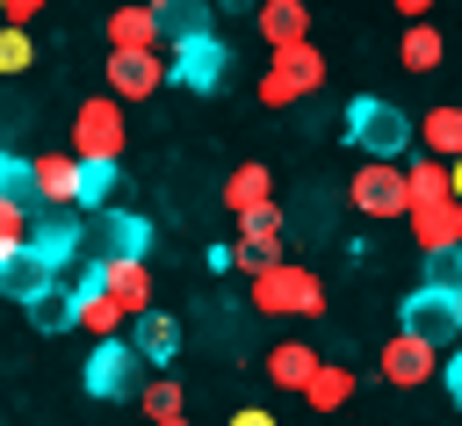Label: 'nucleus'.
<instances>
[{
    "instance_id": "1",
    "label": "nucleus",
    "mask_w": 462,
    "mask_h": 426,
    "mask_svg": "<svg viewBox=\"0 0 462 426\" xmlns=\"http://www.w3.org/2000/svg\"><path fill=\"white\" fill-rule=\"evenodd\" d=\"M253 310L260 318H325V282L296 260H267V267H253Z\"/></svg>"
},
{
    "instance_id": "2",
    "label": "nucleus",
    "mask_w": 462,
    "mask_h": 426,
    "mask_svg": "<svg viewBox=\"0 0 462 426\" xmlns=\"http://www.w3.org/2000/svg\"><path fill=\"white\" fill-rule=\"evenodd\" d=\"M346 144L361 152V159H404L411 152V116L397 108V101H375V94H361V101H346Z\"/></svg>"
},
{
    "instance_id": "3",
    "label": "nucleus",
    "mask_w": 462,
    "mask_h": 426,
    "mask_svg": "<svg viewBox=\"0 0 462 426\" xmlns=\"http://www.w3.org/2000/svg\"><path fill=\"white\" fill-rule=\"evenodd\" d=\"M79 383H87V397H101V404H130V397L144 390V354H137L123 332H116V339H94Z\"/></svg>"
},
{
    "instance_id": "4",
    "label": "nucleus",
    "mask_w": 462,
    "mask_h": 426,
    "mask_svg": "<svg viewBox=\"0 0 462 426\" xmlns=\"http://www.w3.org/2000/svg\"><path fill=\"white\" fill-rule=\"evenodd\" d=\"M325 87V58H318V43L303 36V43H282L274 51V65H267V79H260V101L267 108H289V101H303V94H318Z\"/></svg>"
},
{
    "instance_id": "5",
    "label": "nucleus",
    "mask_w": 462,
    "mask_h": 426,
    "mask_svg": "<svg viewBox=\"0 0 462 426\" xmlns=\"http://www.w3.org/2000/svg\"><path fill=\"white\" fill-rule=\"evenodd\" d=\"M397 332H411V339H426L433 354L440 347H455L462 339V296H448V289H411L404 296V310H397Z\"/></svg>"
},
{
    "instance_id": "6",
    "label": "nucleus",
    "mask_w": 462,
    "mask_h": 426,
    "mask_svg": "<svg viewBox=\"0 0 462 426\" xmlns=\"http://www.w3.org/2000/svg\"><path fill=\"white\" fill-rule=\"evenodd\" d=\"M72 159H123V101L94 94L72 108Z\"/></svg>"
},
{
    "instance_id": "7",
    "label": "nucleus",
    "mask_w": 462,
    "mask_h": 426,
    "mask_svg": "<svg viewBox=\"0 0 462 426\" xmlns=\"http://www.w3.org/2000/svg\"><path fill=\"white\" fill-rule=\"evenodd\" d=\"M224 72H231V51H224V36L173 43V58H166V79H173V87H188V94H217V87H224Z\"/></svg>"
},
{
    "instance_id": "8",
    "label": "nucleus",
    "mask_w": 462,
    "mask_h": 426,
    "mask_svg": "<svg viewBox=\"0 0 462 426\" xmlns=\"http://www.w3.org/2000/svg\"><path fill=\"white\" fill-rule=\"evenodd\" d=\"M101 79H108V101H152L166 87V58L159 51H108Z\"/></svg>"
},
{
    "instance_id": "9",
    "label": "nucleus",
    "mask_w": 462,
    "mask_h": 426,
    "mask_svg": "<svg viewBox=\"0 0 462 426\" xmlns=\"http://www.w3.org/2000/svg\"><path fill=\"white\" fill-rule=\"evenodd\" d=\"M354 209L361 217H404L411 209V188H404V166H390V159H368L361 173H354Z\"/></svg>"
},
{
    "instance_id": "10",
    "label": "nucleus",
    "mask_w": 462,
    "mask_h": 426,
    "mask_svg": "<svg viewBox=\"0 0 462 426\" xmlns=\"http://www.w3.org/2000/svg\"><path fill=\"white\" fill-rule=\"evenodd\" d=\"M36 260H51V267H72L79 260V245H87V224L72 217V209H29V238H22Z\"/></svg>"
},
{
    "instance_id": "11",
    "label": "nucleus",
    "mask_w": 462,
    "mask_h": 426,
    "mask_svg": "<svg viewBox=\"0 0 462 426\" xmlns=\"http://www.w3.org/2000/svg\"><path fill=\"white\" fill-rule=\"evenodd\" d=\"M87 238L101 245V260H144V253H152V224L130 217V209H101Z\"/></svg>"
},
{
    "instance_id": "12",
    "label": "nucleus",
    "mask_w": 462,
    "mask_h": 426,
    "mask_svg": "<svg viewBox=\"0 0 462 426\" xmlns=\"http://www.w3.org/2000/svg\"><path fill=\"white\" fill-rule=\"evenodd\" d=\"M51 282H58V267H51V260H36L29 245L0 253V296H7V303H22V310H29V303H36Z\"/></svg>"
},
{
    "instance_id": "13",
    "label": "nucleus",
    "mask_w": 462,
    "mask_h": 426,
    "mask_svg": "<svg viewBox=\"0 0 462 426\" xmlns=\"http://www.w3.org/2000/svg\"><path fill=\"white\" fill-rule=\"evenodd\" d=\"M123 188V159H72V202L79 209H116Z\"/></svg>"
},
{
    "instance_id": "14",
    "label": "nucleus",
    "mask_w": 462,
    "mask_h": 426,
    "mask_svg": "<svg viewBox=\"0 0 462 426\" xmlns=\"http://www.w3.org/2000/svg\"><path fill=\"white\" fill-rule=\"evenodd\" d=\"M108 267V282H101V296L123 310V318H137V310H152V267L144 260H101Z\"/></svg>"
},
{
    "instance_id": "15",
    "label": "nucleus",
    "mask_w": 462,
    "mask_h": 426,
    "mask_svg": "<svg viewBox=\"0 0 462 426\" xmlns=\"http://www.w3.org/2000/svg\"><path fill=\"white\" fill-rule=\"evenodd\" d=\"M130 347L144 354V368H166V361L180 354V318H166V310H137V318H130Z\"/></svg>"
},
{
    "instance_id": "16",
    "label": "nucleus",
    "mask_w": 462,
    "mask_h": 426,
    "mask_svg": "<svg viewBox=\"0 0 462 426\" xmlns=\"http://www.w3.org/2000/svg\"><path fill=\"white\" fill-rule=\"evenodd\" d=\"M433 375V347L426 339H411V332H397L390 347H383V383H397V390H419Z\"/></svg>"
},
{
    "instance_id": "17",
    "label": "nucleus",
    "mask_w": 462,
    "mask_h": 426,
    "mask_svg": "<svg viewBox=\"0 0 462 426\" xmlns=\"http://www.w3.org/2000/svg\"><path fill=\"white\" fill-rule=\"evenodd\" d=\"M36 209H72V152H36Z\"/></svg>"
},
{
    "instance_id": "18",
    "label": "nucleus",
    "mask_w": 462,
    "mask_h": 426,
    "mask_svg": "<svg viewBox=\"0 0 462 426\" xmlns=\"http://www.w3.org/2000/svg\"><path fill=\"white\" fill-rule=\"evenodd\" d=\"M209 22H217V7H209V0H166V7H159V43H195V36H217Z\"/></svg>"
},
{
    "instance_id": "19",
    "label": "nucleus",
    "mask_w": 462,
    "mask_h": 426,
    "mask_svg": "<svg viewBox=\"0 0 462 426\" xmlns=\"http://www.w3.org/2000/svg\"><path fill=\"white\" fill-rule=\"evenodd\" d=\"M108 51H159V14L152 7H116L108 14Z\"/></svg>"
},
{
    "instance_id": "20",
    "label": "nucleus",
    "mask_w": 462,
    "mask_h": 426,
    "mask_svg": "<svg viewBox=\"0 0 462 426\" xmlns=\"http://www.w3.org/2000/svg\"><path fill=\"white\" fill-rule=\"evenodd\" d=\"M224 202L245 217V209H260V202H274V166L267 159H245V166H231V181H224Z\"/></svg>"
},
{
    "instance_id": "21",
    "label": "nucleus",
    "mask_w": 462,
    "mask_h": 426,
    "mask_svg": "<svg viewBox=\"0 0 462 426\" xmlns=\"http://www.w3.org/2000/svg\"><path fill=\"white\" fill-rule=\"evenodd\" d=\"M253 14H260V36H267L274 51H282V43H303V36H310V7H303V0H260Z\"/></svg>"
},
{
    "instance_id": "22",
    "label": "nucleus",
    "mask_w": 462,
    "mask_h": 426,
    "mask_svg": "<svg viewBox=\"0 0 462 426\" xmlns=\"http://www.w3.org/2000/svg\"><path fill=\"white\" fill-rule=\"evenodd\" d=\"M419 144H426V159H462V108L455 101L426 108L419 116Z\"/></svg>"
},
{
    "instance_id": "23",
    "label": "nucleus",
    "mask_w": 462,
    "mask_h": 426,
    "mask_svg": "<svg viewBox=\"0 0 462 426\" xmlns=\"http://www.w3.org/2000/svg\"><path fill=\"white\" fill-rule=\"evenodd\" d=\"M404 217H411V238H419V253H440V245H455V202H448V195H440V202H411Z\"/></svg>"
},
{
    "instance_id": "24",
    "label": "nucleus",
    "mask_w": 462,
    "mask_h": 426,
    "mask_svg": "<svg viewBox=\"0 0 462 426\" xmlns=\"http://www.w3.org/2000/svg\"><path fill=\"white\" fill-rule=\"evenodd\" d=\"M238 253H253V260H274L282 253V209L274 202H260V209L238 217Z\"/></svg>"
},
{
    "instance_id": "25",
    "label": "nucleus",
    "mask_w": 462,
    "mask_h": 426,
    "mask_svg": "<svg viewBox=\"0 0 462 426\" xmlns=\"http://www.w3.org/2000/svg\"><path fill=\"white\" fill-rule=\"evenodd\" d=\"M354 397V368H332V361H318L310 375H303V404L310 412H339Z\"/></svg>"
},
{
    "instance_id": "26",
    "label": "nucleus",
    "mask_w": 462,
    "mask_h": 426,
    "mask_svg": "<svg viewBox=\"0 0 462 426\" xmlns=\"http://www.w3.org/2000/svg\"><path fill=\"white\" fill-rule=\"evenodd\" d=\"M397 58H404V72H433V65L448 58V43H440V29H433V22H404Z\"/></svg>"
},
{
    "instance_id": "27",
    "label": "nucleus",
    "mask_w": 462,
    "mask_h": 426,
    "mask_svg": "<svg viewBox=\"0 0 462 426\" xmlns=\"http://www.w3.org/2000/svg\"><path fill=\"white\" fill-rule=\"evenodd\" d=\"M29 325H36V332H72V325H79V303H72V289H65V282H51V289L29 303Z\"/></svg>"
},
{
    "instance_id": "28",
    "label": "nucleus",
    "mask_w": 462,
    "mask_h": 426,
    "mask_svg": "<svg viewBox=\"0 0 462 426\" xmlns=\"http://www.w3.org/2000/svg\"><path fill=\"white\" fill-rule=\"evenodd\" d=\"M318 361H325L318 347H303V339H289V347H274V354H267V383H282V390H303V375H310Z\"/></svg>"
},
{
    "instance_id": "29",
    "label": "nucleus",
    "mask_w": 462,
    "mask_h": 426,
    "mask_svg": "<svg viewBox=\"0 0 462 426\" xmlns=\"http://www.w3.org/2000/svg\"><path fill=\"white\" fill-rule=\"evenodd\" d=\"M404 188H411V202H440V195H448V159H426V152H419V159L404 166ZM448 202H455V195H448Z\"/></svg>"
},
{
    "instance_id": "30",
    "label": "nucleus",
    "mask_w": 462,
    "mask_h": 426,
    "mask_svg": "<svg viewBox=\"0 0 462 426\" xmlns=\"http://www.w3.org/2000/svg\"><path fill=\"white\" fill-rule=\"evenodd\" d=\"M137 404H144V419H152V426H159V419H173V412H180V375H144Z\"/></svg>"
},
{
    "instance_id": "31",
    "label": "nucleus",
    "mask_w": 462,
    "mask_h": 426,
    "mask_svg": "<svg viewBox=\"0 0 462 426\" xmlns=\"http://www.w3.org/2000/svg\"><path fill=\"white\" fill-rule=\"evenodd\" d=\"M0 195H7V202H22V209H36V173H29V159H22V152H0Z\"/></svg>"
},
{
    "instance_id": "32",
    "label": "nucleus",
    "mask_w": 462,
    "mask_h": 426,
    "mask_svg": "<svg viewBox=\"0 0 462 426\" xmlns=\"http://www.w3.org/2000/svg\"><path fill=\"white\" fill-rule=\"evenodd\" d=\"M426 289H448V296H462V245H440V253H426Z\"/></svg>"
},
{
    "instance_id": "33",
    "label": "nucleus",
    "mask_w": 462,
    "mask_h": 426,
    "mask_svg": "<svg viewBox=\"0 0 462 426\" xmlns=\"http://www.w3.org/2000/svg\"><path fill=\"white\" fill-rule=\"evenodd\" d=\"M79 325H87L94 339H116V332H123V310H116L108 296H87V303H79Z\"/></svg>"
},
{
    "instance_id": "34",
    "label": "nucleus",
    "mask_w": 462,
    "mask_h": 426,
    "mask_svg": "<svg viewBox=\"0 0 462 426\" xmlns=\"http://www.w3.org/2000/svg\"><path fill=\"white\" fill-rule=\"evenodd\" d=\"M101 282H108V267H101V260H72V267H65V289H72V303L101 296Z\"/></svg>"
},
{
    "instance_id": "35",
    "label": "nucleus",
    "mask_w": 462,
    "mask_h": 426,
    "mask_svg": "<svg viewBox=\"0 0 462 426\" xmlns=\"http://www.w3.org/2000/svg\"><path fill=\"white\" fill-rule=\"evenodd\" d=\"M29 58H36L29 29H0V72H29Z\"/></svg>"
},
{
    "instance_id": "36",
    "label": "nucleus",
    "mask_w": 462,
    "mask_h": 426,
    "mask_svg": "<svg viewBox=\"0 0 462 426\" xmlns=\"http://www.w3.org/2000/svg\"><path fill=\"white\" fill-rule=\"evenodd\" d=\"M22 238H29V209H22V202H7V195H0V253H14V245H22Z\"/></svg>"
},
{
    "instance_id": "37",
    "label": "nucleus",
    "mask_w": 462,
    "mask_h": 426,
    "mask_svg": "<svg viewBox=\"0 0 462 426\" xmlns=\"http://www.w3.org/2000/svg\"><path fill=\"white\" fill-rule=\"evenodd\" d=\"M43 14V0H0V22L7 29H22V22H36Z\"/></svg>"
},
{
    "instance_id": "38",
    "label": "nucleus",
    "mask_w": 462,
    "mask_h": 426,
    "mask_svg": "<svg viewBox=\"0 0 462 426\" xmlns=\"http://www.w3.org/2000/svg\"><path fill=\"white\" fill-rule=\"evenodd\" d=\"M433 375H440V383H448V397H455V412H462V347H455V354H448V361H440V368H433Z\"/></svg>"
},
{
    "instance_id": "39",
    "label": "nucleus",
    "mask_w": 462,
    "mask_h": 426,
    "mask_svg": "<svg viewBox=\"0 0 462 426\" xmlns=\"http://www.w3.org/2000/svg\"><path fill=\"white\" fill-rule=\"evenodd\" d=\"M231 426H274V412H260V404H238V412H231Z\"/></svg>"
},
{
    "instance_id": "40",
    "label": "nucleus",
    "mask_w": 462,
    "mask_h": 426,
    "mask_svg": "<svg viewBox=\"0 0 462 426\" xmlns=\"http://www.w3.org/2000/svg\"><path fill=\"white\" fill-rule=\"evenodd\" d=\"M390 7H397L404 22H426V7H433V0H390Z\"/></svg>"
},
{
    "instance_id": "41",
    "label": "nucleus",
    "mask_w": 462,
    "mask_h": 426,
    "mask_svg": "<svg viewBox=\"0 0 462 426\" xmlns=\"http://www.w3.org/2000/svg\"><path fill=\"white\" fill-rule=\"evenodd\" d=\"M448 195L462 202V159H448Z\"/></svg>"
},
{
    "instance_id": "42",
    "label": "nucleus",
    "mask_w": 462,
    "mask_h": 426,
    "mask_svg": "<svg viewBox=\"0 0 462 426\" xmlns=\"http://www.w3.org/2000/svg\"><path fill=\"white\" fill-rule=\"evenodd\" d=\"M217 7H224V14H253L260 0H217Z\"/></svg>"
},
{
    "instance_id": "43",
    "label": "nucleus",
    "mask_w": 462,
    "mask_h": 426,
    "mask_svg": "<svg viewBox=\"0 0 462 426\" xmlns=\"http://www.w3.org/2000/svg\"><path fill=\"white\" fill-rule=\"evenodd\" d=\"M159 426H188V412H173V419H159Z\"/></svg>"
},
{
    "instance_id": "44",
    "label": "nucleus",
    "mask_w": 462,
    "mask_h": 426,
    "mask_svg": "<svg viewBox=\"0 0 462 426\" xmlns=\"http://www.w3.org/2000/svg\"><path fill=\"white\" fill-rule=\"evenodd\" d=\"M455 245H462V202H455Z\"/></svg>"
},
{
    "instance_id": "45",
    "label": "nucleus",
    "mask_w": 462,
    "mask_h": 426,
    "mask_svg": "<svg viewBox=\"0 0 462 426\" xmlns=\"http://www.w3.org/2000/svg\"><path fill=\"white\" fill-rule=\"evenodd\" d=\"M137 7H152V14H159V7H166V0H137Z\"/></svg>"
}]
</instances>
